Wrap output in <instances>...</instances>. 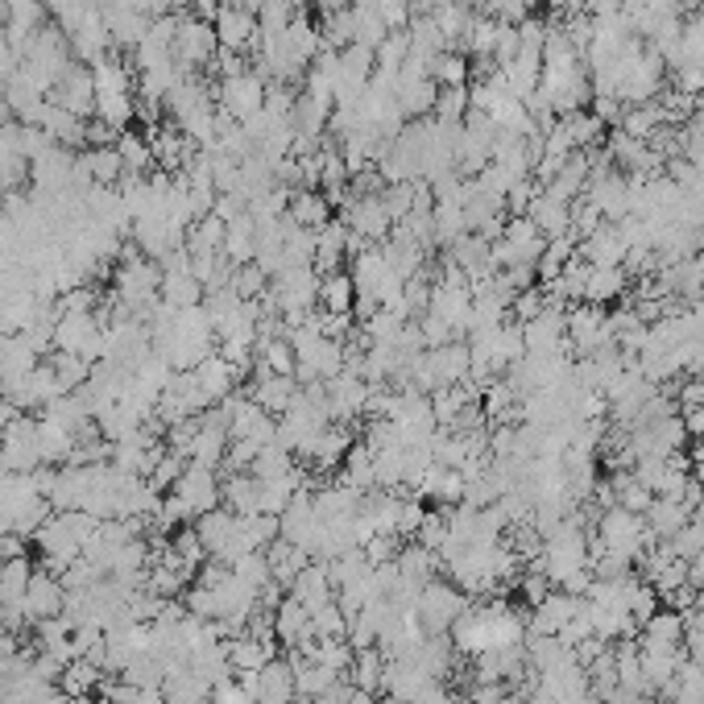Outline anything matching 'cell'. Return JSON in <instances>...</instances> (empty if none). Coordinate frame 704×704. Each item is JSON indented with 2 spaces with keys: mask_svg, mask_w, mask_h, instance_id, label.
Wrapping results in <instances>:
<instances>
[{
  "mask_svg": "<svg viewBox=\"0 0 704 704\" xmlns=\"http://www.w3.org/2000/svg\"><path fill=\"white\" fill-rule=\"evenodd\" d=\"M593 547H601V552H609V555H617V559H629V564H634V559H643L646 547H655V539H651V531H646L643 514H629V509H622V506H609L605 514H601Z\"/></svg>",
  "mask_w": 704,
  "mask_h": 704,
  "instance_id": "1",
  "label": "cell"
},
{
  "mask_svg": "<svg viewBox=\"0 0 704 704\" xmlns=\"http://www.w3.org/2000/svg\"><path fill=\"white\" fill-rule=\"evenodd\" d=\"M473 601L465 597L460 585H444V581H432V585L419 588V601H415V617H419L423 634H452V626L468 614Z\"/></svg>",
  "mask_w": 704,
  "mask_h": 704,
  "instance_id": "2",
  "label": "cell"
},
{
  "mask_svg": "<svg viewBox=\"0 0 704 704\" xmlns=\"http://www.w3.org/2000/svg\"><path fill=\"white\" fill-rule=\"evenodd\" d=\"M0 465L9 473H38L42 468V439L33 415H13L0 427Z\"/></svg>",
  "mask_w": 704,
  "mask_h": 704,
  "instance_id": "3",
  "label": "cell"
},
{
  "mask_svg": "<svg viewBox=\"0 0 704 704\" xmlns=\"http://www.w3.org/2000/svg\"><path fill=\"white\" fill-rule=\"evenodd\" d=\"M266 88H270V83L249 67V71H240V76L220 79L211 91H216V108H220L228 120L245 125V120H254L257 112L266 108Z\"/></svg>",
  "mask_w": 704,
  "mask_h": 704,
  "instance_id": "4",
  "label": "cell"
},
{
  "mask_svg": "<svg viewBox=\"0 0 704 704\" xmlns=\"http://www.w3.org/2000/svg\"><path fill=\"white\" fill-rule=\"evenodd\" d=\"M220 50L216 26L204 17H179V33H175V62L179 71H208L211 59Z\"/></svg>",
  "mask_w": 704,
  "mask_h": 704,
  "instance_id": "5",
  "label": "cell"
},
{
  "mask_svg": "<svg viewBox=\"0 0 704 704\" xmlns=\"http://www.w3.org/2000/svg\"><path fill=\"white\" fill-rule=\"evenodd\" d=\"M50 105L67 108V112L79 117V120L96 117V79H91L88 62L76 59L59 79H54V88H50Z\"/></svg>",
  "mask_w": 704,
  "mask_h": 704,
  "instance_id": "6",
  "label": "cell"
},
{
  "mask_svg": "<svg viewBox=\"0 0 704 704\" xmlns=\"http://www.w3.org/2000/svg\"><path fill=\"white\" fill-rule=\"evenodd\" d=\"M216 38H220V46L225 50H232V54H254L257 50V38H261V26H257V9H249V4H237V0H228L225 9L216 13Z\"/></svg>",
  "mask_w": 704,
  "mask_h": 704,
  "instance_id": "7",
  "label": "cell"
},
{
  "mask_svg": "<svg viewBox=\"0 0 704 704\" xmlns=\"http://www.w3.org/2000/svg\"><path fill=\"white\" fill-rule=\"evenodd\" d=\"M345 228L365 245H381V240H390L394 220L390 211L381 208V196H353L345 204Z\"/></svg>",
  "mask_w": 704,
  "mask_h": 704,
  "instance_id": "8",
  "label": "cell"
},
{
  "mask_svg": "<svg viewBox=\"0 0 704 704\" xmlns=\"http://www.w3.org/2000/svg\"><path fill=\"white\" fill-rule=\"evenodd\" d=\"M170 494L179 497L182 506H187V514H191V523H196L199 514L220 506V477L208 465H187V473H182Z\"/></svg>",
  "mask_w": 704,
  "mask_h": 704,
  "instance_id": "9",
  "label": "cell"
},
{
  "mask_svg": "<svg viewBox=\"0 0 704 704\" xmlns=\"http://www.w3.org/2000/svg\"><path fill=\"white\" fill-rule=\"evenodd\" d=\"M62 605H67V588H62V576L54 572H33L30 588L21 597V609L30 622H50V617H62Z\"/></svg>",
  "mask_w": 704,
  "mask_h": 704,
  "instance_id": "10",
  "label": "cell"
},
{
  "mask_svg": "<svg viewBox=\"0 0 704 704\" xmlns=\"http://www.w3.org/2000/svg\"><path fill=\"white\" fill-rule=\"evenodd\" d=\"M523 216L535 228H539L547 240L568 237V232H572V204H568V199L552 196V191H535V196H531V204H526Z\"/></svg>",
  "mask_w": 704,
  "mask_h": 704,
  "instance_id": "11",
  "label": "cell"
},
{
  "mask_svg": "<svg viewBox=\"0 0 704 704\" xmlns=\"http://www.w3.org/2000/svg\"><path fill=\"white\" fill-rule=\"evenodd\" d=\"M394 568H398V581H403V588L419 593L423 585H432V581H435V572H439V555L427 552L423 543H403V547H398V555H394Z\"/></svg>",
  "mask_w": 704,
  "mask_h": 704,
  "instance_id": "12",
  "label": "cell"
},
{
  "mask_svg": "<svg viewBox=\"0 0 704 704\" xmlns=\"http://www.w3.org/2000/svg\"><path fill=\"white\" fill-rule=\"evenodd\" d=\"M191 374H196V381L204 386V394L211 398V406L220 403V398H228V394H237V386L245 381V377H240V369L225 357V353H211V357H204L196 369H191Z\"/></svg>",
  "mask_w": 704,
  "mask_h": 704,
  "instance_id": "13",
  "label": "cell"
},
{
  "mask_svg": "<svg viewBox=\"0 0 704 704\" xmlns=\"http://www.w3.org/2000/svg\"><path fill=\"white\" fill-rule=\"evenodd\" d=\"M348 232L345 220H328V225L315 232V274L324 278V274H336V270H345V261H348Z\"/></svg>",
  "mask_w": 704,
  "mask_h": 704,
  "instance_id": "14",
  "label": "cell"
},
{
  "mask_svg": "<svg viewBox=\"0 0 704 704\" xmlns=\"http://www.w3.org/2000/svg\"><path fill=\"white\" fill-rule=\"evenodd\" d=\"M286 593H290L295 601H303V605H307V614L319 609V605H328V601H336V581H331L328 559H324V564H307V568L290 581Z\"/></svg>",
  "mask_w": 704,
  "mask_h": 704,
  "instance_id": "15",
  "label": "cell"
},
{
  "mask_svg": "<svg viewBox=\"0 0 704 704\" xmlns=\"http://www.w3.org/2000/svg\"><path fill=\"white\" fill-rule=\"evenodd\" d=\"M295 394H299V377H286V374H270L266 365H257V381L249 398H254L261 410H270V415H282L286 406L295 403Z\"/></svg>",
  "mask_w": 704,
  "mask_h": 704,
  "instance_id": "16",
  "label": "cell"
},
{
  "mask_svg": "<svg viewBox=\"0 0 704 704\" xmlns=\"http://www.w3.org/2000/svg\"><path fill=\"white\" fill-rule=\"evenodd\" d=\"M274 638L286 646V651H295V646H303L307 638H315L311 634V614H307V605L303 601H295L290 593L282 597V605L274 609Z\"/></svg>",
  "mask_w": 704,
  "mask_h": 704,
  "instance_id": "17",
  "label": "cell"
},
{
  "mask_svg": "<svg viewBox=\"0 0 704 704\" xmlns=\"http://www.w3.org/2000/svg\"><path fill=\"white\" fill-rule=\"evenodd\" d=\"M626 257H629L626 237H622V228L609 225V220L581 245V261H588V266H622Z\"/></svg>",
  "mask_w": 704,
  "mask_h": 704,
  "instance_id": "18",
  "label": "cell"
},
{
  "mask_svg": "<svg viewBox=\"0 0 704 704\" xmlns=\"http://www.w3.org/2000/svg\"><path fill=\"white\" fill-rule=\"evenodd\" d=\"M643 518H646V531H651V539L667 543V539H675V535H680V531L692 523V509L684 506V502H675V497H655Z\"/></svg>",
  "mask_w": 704,
  "mask_h": 704,
  "instance_id": "19",
  "label": "cell"
},
{
  "mask_svg": "<svg viewBox=\"0 0 704 704\" xmlns=\"http://www.w3.org/2000/svg\"><path fill=\"white\" fill-rule=\"evenodd\" d=\"M225 655L232 675L237 672H261L274 660V638H257V634H237L225 638Z\"/></svg>",
  "mask_w": 704,
  "mask_h": 704,
  "instance_id": "20",
  "label": "cell"
},
{
  "mask_svg": "<svg viewBox=\"0 0 704 704\" xmlns=\"http://www.w3.org/2000/svg\"><path fill=\"white\" fill-rule=\"evenodd\" d=\"M38 129H46V137H50L54 146H62V150H83V129H88V120L71 117L67 108L46 100L42 117H38Z\"/></svg>",
  "mask_w": 704,
  "mask_h": 704,
  "instance_id": "21",
  "label": "cell"
},
{
  "mask_svg": "<svg viewBox=\"0 0 704 704\" xmlns=\"http://www.w3.org/2000/svg\"><path fill=\"white\" fill-rule=\"evenodd\" d=\"M286 220L295 228H311V232H319V228L331 220V204L324 191H290V199H286Z\"/></svg>",
  "mask_w": 704,
  "mask_h": 704,
  "instance_id": "22",
  "label": "cell"
},
{
  "mask_svg": "<svg viewBox=\"0 0 704 704\" xmlns=\"http://www.w3.org/2000/svg\"><path fill=\"white\" fill-rule=\"evenodd\" d=\"M220 502H225L232 514H261V480L254 473H228L220 480Z\"/></svg>",
  "mask_w": 704,
  "mask_h": 704,
  "instance_id": "23",
  "label": "cell"
},
{
  "mask_svg": "<svg viewBox=\"0 0 704 704\" xmlns=\"http://www.w3.org/2000/svg\"><path fill=\"white\" fill-rule=\"evenodd\" d=\"M266 559H270L274 581H278L282 588H290V581H295V576H299V572L311 564V555L303 552V547H295L290 539H282V535H278V539L266 547Z\"/></svg>",
  "mask_w": 704,
  "mask_h": 704,
  "instance_id": "24",
  "label": "cell"
},
{
  "mask_svg": "<svg viewBox=\"0 0 704 704\" xmlns=\"http://www.w3.org/2000/svg\"><path fill=\"white\" fill-rule=\"evenodd\" d=\"M626 270L622 266H588V282H585V303L593 307H605V303L622 299L626 290Z\"/></svg>",
  "mask_w": 704,
  "mask_h": 704,
  "instance_id": "25",
  "label": "cell"
},
{
  "mask_svg": "<svg viewBox=\"0 0 704 704\" xmlns=\"http://www.w3.org/2000/svg\"><path fill=\"white\" fill-rule=\"evenodd\" d=\"M353 303H357V286H353V274L348 270L319 278V307L328 315H353Z\"/></svg>",
  "mask_w": 704,
  "mask_h": 704,
  "instance_id": "26",
  "label": "cell"
},
{
  "mask_svg": "<svg viewBox=\"0 0 704 704\" xmlns=\"http://www.w3.org/2000/svg\"><path fill=\"white\" fill-rule=\"evenodd\" d=\"M423 497H432L439 506H460L465 502V477H460V468H439L435 465L419 485Z\"/></svg>",
  "mask_w": 704,
  "mask_h": 704,
  "instance_id": "27",
  "label": "cell"
},
{
  "mask_svg": "<svg viewBox=\"0 0 704 704\" xmlns=\"http://www.w3.org/2000/svg\"><path fill=\"white\" fill-rule=\"evenodd\" d=\"M96 684H105V672L88 660H71L59 675V692L67 701H83L88 692H96Z\"/></svg>",
  "mask_w": 704,
  "mask_h": 704,
  "instance_id": "28",
  "label": "cell"
},
{
  "mask_svg": "<svg viewBox=\"0 0 704 704\" xmlns=\"http://www.w3.org/2000/svg\"><path fill=\"white\" fill-rule=\"evenodd\" d=\"M30 559L17 555V559H0V605H21L26 588H30Z\"/></svg>",
  "mask_w": 704,
  "mask_h": 704,
  "instance_id": "29",
  "label": "cell"
},
{
  "mask_svg": "<svg viewBox=\"0 0 704 704\" xmlns=\"http://www.w3.org/2000/svg\"><path fill=\"white\" fill-rule=\"evenodd\" d=\"M381 675H386V655L377 646H365L353 655V667H348V680L365 692H381Z\"/></svg>",
  "mask_w": 704,
  "mask_h": 704,
  "instance_id": "30",
  "label": "cell"
},
{
  "mask_svg": "<svg viewBox=\"0 0 704 704\" xmlns=\"http://www.w3.org/2000/svg\"><path fill=\"white\" fill-rule=\"evenodd\" d=\"M50 369H54V381H59L62 394H76L91 377V360L76 357V353H54V357H50Z\"/></svg>",
  "mask_w": 704,
  "mask_h": 704,
  "instance_id": "31",
  "label": "cell"
},
{
  "mask_svg": "<svg viewBox=\"0 0 704 704\" xmlns=\"http://www.w3.org/2000/svg\"><path fill=\"white\" fill-rule=\"evenodd\" d=\"M473 112V100H468V83L465 88H439L435 96V120H444V125H465V117Z\"/></svg>",
  "mask_w": 704,
  "mask_h": 704,
  "instance_id": "32",
  "label": "cell"
},
{
  "mask_svg": "<svg viewBox=\"0 0 704 704\" xmlns=\"http://www.w3.org/2000/svg\"><path fill=\"white\" fill-rule=\"evenodd\" d=\"M432 76L439 88H465L468 76H473V62H468V54H452V50H444V54L432 62Z\"/></svg>",
  "mask_w": 704,
  "mask_h": 704,
  "instance_id": "33",
  "label": "cell"
},
{
  "mask_svg": "<svg viewBox=\"0 0 704 704\" xmlns=\"http://www.w3.org/2000/svg\"><path fill=\"white\" fill-rule=\"evenodd\" d=\"M311 634L315 638H348V617L340 609V601H328L311 609Z\"/></svg>",
  "mask_w": 704,
  "mask_h": 704,
  "instance_id": "34",
  "label": "cell"
},
{
  "mask_svg": "<svg viewBox=\"0 0 704 704\" xmlns=\"http://www.w3.org/2000/svg\"><path fill=\"white\" fill-rule=\"evenodd\" d=\"M377 13H381V21L390 26V33L406 30L410 26V17H415V0H374Z\"/></svg>",
  "mask_w": 704,
  "mask_h": 704,
  "instance_id": "35",
  "label": "cell"
},
{
  "mask_svg": "<svg viewBox=\"0 0 704 704\" xmlns=\"http://www.w3.org/2000/svg\"><path fill=\"white\" fill-rule=\"evenodd\" d=\"M228 0H191V13L204 17V21H216V13L225 9Z\"/></svg>",
  "mask_w": 704,
  "mask_h": 704,
  "instance_id": "36",
  "label": "cell"
},
{
  "mask_svg": "<svg viewBox=\"0 0 704 704\" xmlns=\"http://www.w3.org/2000/svg\"><path fill=\"white\" fill-rule=\"evenodd\" d=\"M348 704H377V696H374V692H365V688H357V684H353V696H348Z\"/></svg>",
  "mask_w": 704,
  "mask_h": 704,
  "instance_id": "37",
  "label": "cell"
}]
</instances>
